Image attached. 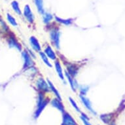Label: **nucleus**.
Here are the masks:
<instances>
[{
    "label": "nucleus",
    "instance_id": "1",
    "mask_svg": "<svg viewBox=\"0 0 125 125\" xmlns=\"http://www.w3.org/2000/svg\"><path fill=\"white\" fill-rule=\"evenodd\" d=\"M49 103V100L45 98V93L43 92H38L37 100V109L35 110L34 113V119H36L41 115V112L43 111V109L47 106V105Z\"/></svg>",
    "mask_w": 125,
    "mask_h": 125
},
{
    "label": "nucleus",
    "instance_id": "2",
    "mask_svg": "<svg viewBox=\"0 0 125 125\" xmlns=\"http://www.w3.org/2000/svg\"><path fill=\"white\" fill-rule=\"evenodd\" d=\"M50 39L54 47L56 49H60V32L57 28H51L49 31Z\"/></svg>",
    "mask_w": 125,
    "mask_h": 125
},
{
    "label": "nucleus",
    "instance_id": "3",
    "mask_svg": "<svg viewBox=\"0 0 125 125\" xmlns=\"http://www.w3.org/2000/svg\"><path fill=\"white\" fill-rule=\"evenodd\" d=\"M22 57L24 60L23 70H28L33 68L35 64L33 60V58L30 55L28 52L27 51H23L22 52Z\"/></svg>",
    "mask_w": 125,
    "mask_h": 125
},
{
    "label": "nucleus",
    "instance_id": "4",
    "mask_svg": "<svg viewBox=\"0 0 125 125\" xmlns=\"http://www.w3.org/2000/svg\"><path fill=\"white\" fill-rule=\"evenodd\" d=\"M36 86L39 92H43L44 93L49 92L50 88L47 81H45L43 77L39 78L36 81Z\"/></svg>",
    "mask_w": 125,
    "mask_h": 125
},
{
    "label": "nucleus",
    "instance_id": "5",
    "mask_svg": "<svg viewBox=\"0 0 125 125\" xmlns=\"http://www.w3.org/2000/svg\"><path fill=\"white\" fill-rule=\"evenodd\" d=\"M61 125H77L75 119L67 112L63 113L62 116V123Z\"/></svg>",
    "mask_w": 125,
    "mask_h": 125
},
{
    "label": "nucleus",
    "instance_id": "6",
    "mask_svg": "<svg viewBox=\"0 0 125 125\" xmlns=\"http://www.w3.org/2000/svg\"><path fill=\"white\" fill-rule=\"evenodd\" d=\"M24 16L25 19H26L27 21L30 23H33L34 22L35 17L33 14V12L31 10L30 7L28 5H26L24 7Z\"/></svg>",
    "mask_w": 125,
    "mask_h": 125
},
{
    "label": "nucleus",
    "instance_id": "7",
    "mask_svg": "<svg viewBox=\"0 0 125 125\" xmlns=\"http://www.w3.org/2000/svg\"><path fill=\"white\" fill-rule=\"evenodd\" d=\"M66 69H67L66 72H68L72 77H75V76H77V75L78 74V71L79 70V67L75 65V64H71L70 62H68L66 64Z\"/></svg>",
    "mask_w": 125,
    "mask_h": 125
},
{
    "label": "nucleus",
    "instance_id": "8",
    "mask_svg": "<svg viewBox=\"0 0 125 125\" xmlns=\"http://www.w3.org/2000/svg\"><path fill=\"white\" fill-rule=\"evenodd\" d=\"M29 43L30 44L31 47L36 52L41 51V46L39 43L38 39L35 36H31L29 39Z\"/></svg>",
    "mask_w": 125,
    "mask_h": 125
},
{
    "label": "nucleus",
    "instance_id": "9",
    "mask_svg": "<svg viewBox=\"0 0 125 125\" xmlns=\"http://www.w3.org/2000/svg\"><path fill=\"white\" fill-rule=\"evenodd\" d=\"M79 98L81 99V101L82 102V103L83 104L85 107H86L88 111H90V113H92V114L96 115V112L93 109L92 107V104H91V102L89 100V99L86 98L84 96H83V95H79Z\"/></svg>",
    "mask_w": 125,
    "mask_h": 125
},
{
    "label": "nucleus",
    "instance_id": "10",
    "mask_svg": "<svg viewBox=\"0 0 125 125\" xmlns=\"http://www.w3.org/2000/svg\"><path fill=\"white\" fill-rule=\"evenodd\" d=\"M51 104L52 106H53L54 107L57 109L58 110H59L62 113L65 112V108H64V104L62 102V100H60L59 99H58L57 98L52 100L51 102Z\"/></svg>",
    "mask_w": 125,
    "mask_h": 125
},
{
    "label": "nucleus",
    "instance_id": "11",
    "mask_svg": "<svg viewBox=\"0 0 125 125\" xmlns=\"http://www.w3.org/2000/svg\"><path fill=\"white\" fill-rule=\"evenodd\" d=\"M44 53L47 55V56L49 59L52 60H54L55 61L56 60H57V56H56L55 52L54 51V50L52 49V48L51 45H47L45 48Z\"/></svg>",
    "mask_w": 125,
    "mask_h": 125
},
{
    "label": "nucleus",
    "instance_id": "12",
    "mask_svg": "<svg viewBox=\"0 0 125 125\" xmlns=\"http://www.w3.org/2000/svg\"><path fill=\"white\" fill-rule=\"evenodd\" d=\"M54 66H55V70L56 71V73H57L58 75V77H60V79L62 81H63L64 82H65L64 73V72H63V70H62L61 64H60V62L59 60H56L55 62H54Z\"/></svg>",
    "mask_w": 125,
    "mask_h": 125
},
{
    "label": "nucleus",
    "instance_id": "13",
    "mask_svg": "<svg viewBox=\"0 0 125 125\" xmlns=\"http://www.w3.org/2000/svg\"><path fill=\"white\" fill-rule=\"evenodd\" d=\"M8 43L10 48H15L19 51H22V46L20 43L17 41L14 36H10L8 39Z\"/></svg>",
    "mask_w": 125,
    "mask_h": 125
},
{
    "label": "nucleus",
    "instance_id": "14",
    "mask_svg": "<svg viewBox=\"0 0 125 125\" xmlns=\"http://www.w3.org/2000/svg\"><path fill=\"white\" fill-rule=\"evenodd\" d=\"M65 76H66V79H67V80L69 82V84H70V86H71V88H72V90L73 91V92H76V90H77V83L75 80V79L73 77H72V76L70 75V74L68 73V72H65Z\"/></svg>",
    "mask_w": 125,
    "mask_h": 125
},
{
    "label": "nucleus",
    "instance_id": "15",
    "mask_svg": "<svg viewBox=\"0 0 125 125\" xmlns=\"http://www.w3.org/2000/svg\"><path fill=\"white\" fill-rule=\"evenodd\" d=\"M47 81L48 84H49V88H50V90L52 92H53V94L56 96V97L58 99H59L60 100H62V97L60 94L59 92H58V90L56 88V86L54 85V84L52 83L49 80V79H48L47 80Z\"/></svg>",
    "mask_w": 125,
    "mask_h": 125
},
{
    "label": "nucleus",
    "instance_id": "16",
    "mask_svg": "<svg viewBox=\"0 0 125 125\" xmlns=\"http://www.w3.org/2000/svg\"><path fill=\"white\" fill-rule=\"evenodd\" d=\"M39 54L40 58H41V59L43 60V62H44V64H45L46 66H48V67H49V68H52V65L51 63L49 61V58L47 56V55H46L45 53H44V52H39Z\"/></svg>",
    "mask_w": 125,
    "mask_h": 125
},
{
    "label": "nucleus",
    "instance_id": "17",
    "mask_svg": "<svg viewBox=\"0 0 125 125\" xmlns=\"http://www.w3.org/2000/svg\"><path fill=\"white\" fill-rule=\"evenodd\" d=\"M55 20L57 22L60 23L62 24L66 25V26H70L73 23V20L72 19H63L58 17H55Z\"/></svg>",
    "mask_w": 125,
    "mask_h": 125
},
{
    "label": "nucleus",
    "instance_id": "18",
    "mask_svg": "<svg viewBox=\"0 0 125 125\" xmlns=\"http://www.w3.org/2000/svg\"><path fill=\"white\" fill-rule=\"evenodd\" d=\"M35 5L37 7L38 12L41 13V14H44L45 10H44V7H43V0H34Z\"/></svg>",
    "mask_w": 125,
    "mask_h": 125
},
{
    "label": "nucleus",
    "instance_id": "19",
    "mask_svg": "<svg viewBox=\"0 0 125 125\" xmlns=\"http://www.w3.org/2000/svg\"><path fill=\"white\" fill-rule=\"evenodd\" d=\"M52 19H53V16L51 13L44 12V14H43V21L45 24H49Z\"/></svg>",
    "mask_w": 125,
    "mask_h": 125
},
{
    "label": "nucleus",
    "instance_id": "20",
    "mask_svg": "<svg viewBox=\"0 0 125 125\" xmlns=\"http://www.w3.org/2000/svg\"><path fill=\"white\" fill-rule=\"evenodd\" d=\"M11 5H12V7L13 9V10H14V12H16L17 14H18L19 15L22 14V11H21L20 6H19V3L17 2V1H13L11 3Z\"/></svg>",
    "mask_w": 125,
    "mask_h": 125
},
{
    "label": "nucleus",
    "instance_id": "21",
    "mask_svg": "<svg viewBox=\"0 0 125 125\" xmlns=\"http://www.w3.org/2000/svg\"><path fill=\"white\" fill-rule=\"evenodd\" d=\"M7 20H8L9 22L10 23L12 26L16 27L18 26V23H17L16 19H14L12 15H10V14L7 13Z\"/></svg>",
    "mask_w": 125,
    "mask_h": 125
},
{
    "label": "nucleus",
    "instance_id": "22",
    "mask_svg": "<svg viewBox=\"0 0 125 125\" xmlns=\"http://www.w3.org/2000/svg\"><path fill=\"white\" fill-rule=\"evenodd\" d=\"M89 90V87L88 86H81L79 87V90H80V95H83V96H85L86 94L88 92V90Z\"/></svg>",
    "mask_w": 125,
    "mask_h": 125
},
{
    "label": "nucleus",
    "instance_id": "23",
    "mask_svg": "<svg viewBox=\"0 0 125 125\" xmlns=\"http://www.w3.org/2000/svg\"><path fill=\"white\" fill-rule=\"evenodd\" d=\"M69 100H70V103H71V104H72V106L73 107V108L75 109L76 111H77V112H80V109H79V106H78L77 104V103L75 102V101L72 98H71V97H69Z\"/></svg>",
    "mask_w": 125,
    "mask_h": 125
},
{
    "label": "nucleus",
    "instance_id": "24",
    "mask_svg": "<svg viewBox=\"0 0 125 125\" xmlns=\"http://www.w3.org/2000/svg\"><path fill=\"white\" fill-rule=\"evenodd\" d=\"M81 119L83 123H84V125H92L90 123H89V121H88V120H87V119H84V118H83V117H81Z\"/></svg>",
    "mask_w": 125,
    "mask_h": 125
},
{
    "label": "nucleus",
    "instance_id": "25",
    "mask_svg": "<svg viewBox=\"0 0 125 125\" xmlns=\"http://www.w3.org/2000/svg\"><path fill=\"white\" fill-rule=\"evenodd\" d=\"M110 125H115V123H111Z\"/></svg>",
    "mask_w": 125,
    "mask_h": 125
}]
</instances>
